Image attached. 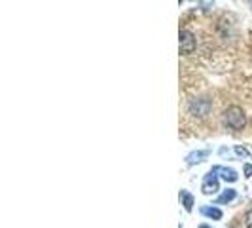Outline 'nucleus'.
<instances>
[{
	"label": "nucleus",
	"mask_w": 252,
	"mask_h": 228,
	"mask_svg": "<svg viewBox=\"0 0 252 228\" xmlns=\"http://www.w3.org/2000/svg\"><path fill=\"white\" fill-rule=\"evenodd\" d=\"M211 109H213V103L211 99H191L188 105V111L189 114H193V116H207V114L211 113Z\"/></svg>",
	"instance_id": "nucleus-2"
},
{
	"label": "nucleus",
	"mask_w": 252,
	"mask_h": 228,
	"mask_svg": "<svg viewBox=\"0 0 252 228\" xmlns=\"http://www.w3.org/2000/svg\"><path fill=\"white\" fill-rule=\"evenodd\" d=\"M235 196H237V192L233 189H226L220 196H218V200H216V203H229L235 200Z\"/></svg>",
	"instance_id": "nucleus-7"
},
{
	"label": "nucleus",
	"mask_w": 252,
	"mask_h": 228,
	"mask_svg": "<svg viewBox=\"0 0 252 228\" xmlns=\"http://www.w3.org/2000/svg\"><path fill=\"white\" fill-rule=\"evenodd\" d=\"M178 38H180V53L188 55V53H191V51L195 50V38H193V35L189 31H186V29L180 31Z\"/></svg>",
	"instance_id": "nucleus-3"
},
{
	"label": "nucleus",
	"mask_w": 252,
	"mask_h": 228,
	"mask_svg": "<svg viewBox=\"0 0 252 228\" xmlns=\"http://www.w3.org/2000/svg\"><path fill=\"white\" fill-rule=\"evenodd\" d=\"M213 171H215V173H220V177L224 179V181H227V183H235V181L239 179L237 171H235V169H231V167L216 165V167H213Z\"/></svg>",
	"instance_id": "nucleus-5"
},
{
	"label": "nucleus",
	"mask_w": 252,
	"mask_h": 228,
	"mask_svg": "<svg viewBox=\"0 0 252 228\" xmlns=\"http://www.w3.org/2000/svg\"><path fill=\"white\" fill-rule=\"evenodd\" d=\"M245 173H247V175H252V165H245Z\"/></svg>",
	"instance_id": "nucleus-12"
},
{
	"label": "nucleus",
	"mask_w": 252,
	"mask_h": 228,
	"mask_svg": "<svg viewBox=\"0 0 252 228\" xmlns=\"http://www.w3.org/2000/svg\"><path fill=\"white\" fill-rule=\"evenodd\" d=\"M201 190H203V194H207V196H213V194H216L218 192V179H216V173L211 169L205 177H203V187H201Z\"/></svg>",
	"instance_id": "nucleus-4"
},
{
	"label": "nucleus",
	"mask_w": 252,
	"mask_h": 228,
	"mask_svg": "<svg viewBox=\"0 0 252 228\" xmlns=\"http://www.w3.org/2000/svg\"><path fill=\"white\" fill-rule=\"evenodd\" d=\"M180 200H182V205H184L186 211H191V209H193V196H191L189 192L182 190V192H180Z\"/></svg>",
	"instance_id": "nucleus-9"
},
{
	"label": "nucleus",
	"mask_w": 252,
	"mask_h": 228,
	"mask_svg": "<svg viewBox=\"0 0 252 228\" xmlns=\"http://www.w3.org/2000/svg\"><path fill=\"white\" fill-rule=\"evenodd\" d=\"M224 122L231 129H243L247 118H245V113L241 111L239 107H229V109H226V113H224Z\"/></svg>",
	"instance_id": "nucleus-1"
},
{
	"label": "nucleus",
	"mask_w": 252,
	"mask_h": 228,
	"mask_svg": "<svg viewBox=\"0 0 252 228\" xmlns=\"http://www.w3.org/2000/svg\"><path fill=\"white\" fill-rule=\"evenodd\" d=\"M235 152H237V156H245V158L249 156V151H247V149H243V147H235Z\"/></svg>",
	"instance_id": "nucleus-11"
},
{
	"label": "nucleus",
	"mask_w": 252,
	"mask_h": 228,
	"mask_svg": "<svg viewBox=\"0 0 252 228\" xmlns=\"http://www.w3.org/2000/svg\"><path fill=\"white\" fill-rule=\"evenodd\" d=\"M249 2H251V8H252V0H249Z\"/></svg>",
	"instance_id": "nucleus-14"
},
{
	"label": "nucleus",
	"mask_w": 252,
	"mask_h": 228,
	"mask_svg": "<svg viewBox=\"0 0 252 228\" xmlns=\"http://www.w3.org/2000/svg\"><path fill=\"white\" fill-rule=\"evenodd\" d=\"M199 228H211V227H207V225H201V227H199Z\"/></svg>",
	"instance_id": "nucleus-13"
},
{
	"label": "nucleus",
	"mask_w": 252,
	"mask_h": 228,
	"mask_svg": "<svg viewBox=\"0 0 252 228\" xmlns=\"http://www.w3.org/2000/svg\"><path fill=\"white\" fill-rule=\"evenodd\" d=\"M201 213L205 217H209V219H215V221H220L222 219V211L218 209V207H201Z\"/></svg>",
	"instance_id": "nucleus-8"
},
{
	"label": "nucleus",
	"mask_w": 252,
	"mask_h": 228,
	"mask_svg": "<svg viewBox=\"0 0 252 228\" xmlns=\"http://www.w3.org/2000/svg\"><path fill=\"white\" fill-rule=\"evenodd\" d=\"M209 156V151H195L191 152V154H188L186 156V164L188 165H195V164H201L203 160Z\"/></svg>",
	"instance_id": "nucleus-6"
},
{
	"label": "nucleus",
	"mask_w": 252,
	"mask_h": 228,
	"mask_svg": "<svg viewBox=\"0 0 252 228\" xmlns=\"http://www.w3.org/2000/svg\"><path fill=\"white\" fill-rule=\"evenodd\" d=\"M245 225H247V228H252V209L245 217Z\"/></svg>",
	"instance_id": "nucleus-10"
}]
</instances>
